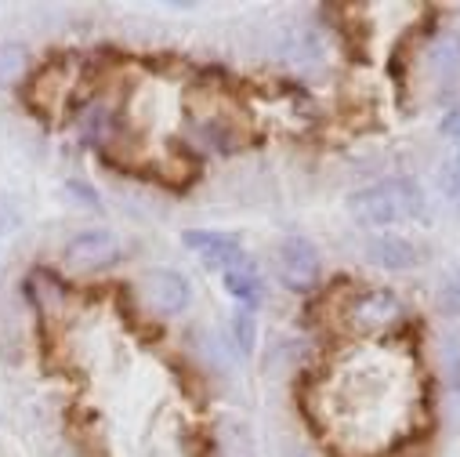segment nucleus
I'll use <instances>...</instances> for the list:
<instances>
[{
	"label": "nucleus",
	"mask_w": 460,
	"mask_h": 457,
	"mask_svg": "<svg viewBox=\"0 0 460 457\" xmlns=\"http://www.w3.org/2000/svg\"><path fill=\"white\" fill-rule=\"evenodd\" d=\"M349 214L367 228H392L424 218V193L413 178H385L349 196Z\"/></svg>",
	"instance_id": "obj_1"
},
{
	"label": "nucleus",
	"mask_w": 460,
	"mask_h": 457,
	"mask_svg": "<svg viewBox=\"0 0 460 457\" xmlns=\"http://www.w3.org/2000/svg\"><path fill=\"white\" fill-rule=\"evenodd\" d=\"M181 244L189 251H196L203 258L207 269H217V273H228V269H240L247 265V251L236 237H228V233H214V228H185L181 233Z\"/></svg>",
	"instance_id": "obj_2"
},
{
	"label": "nucleus",
	"mask_w": 460,
	"mask_h": 457,
	"mask_svg": "<svg viewBox=\"0 0 460 457\" xmlns=\"http://www.w3.org/2000/svg\"><path fill=\"white\" fill-rule=\"evenodd\" d=\"M279 280L283 287L308 294L319 283V251L308 237H287L279 244Z\"/></svg>",
	"instance_id": "obj_3"
},
{
	"label": "nucleus",
	"mask_w": 460,
	"mask_h": 457,
	"mask_svg": "<svg viewBox=\"0 0 460 457\" xmlns=\"http://www.w3.org/2000/svg\"><path fill=\"white\" fill-rule=\"evenodd\" d=\"M138 294L160 316H174V312L189 309V298H192L189 280L174 269H146L138 276Z\"/></svg>",
	"instance_id": "obj_4"
},
{
	"label": "nucleus",
	"mask_w": 460,
	"mask_h": 457,
	"mask_svg": "<svg viewBox=\"0 0 460 457\" xmlns=\"http://www.w3.org/2000/svg\"><path fill=\"white\" fill-rule=\"evenodd\" d=\"M120 258V240L105 228H84L80 237L66 244V262L76 273H102Z\"/></svg>",
	"instance_id": "obj_5"
},
{
	"label": "nucleus",
	"mask_w": 460,
	"mask_h": 457,
	"mask_svg": "<svg viewBox=\"0 0 460 457\" xmlns=\"http://www.w3.org/2000/svg\"><path fill=\"white\" fill-rule=\"evenodd\" d=\"M402 319V301L392 291H367L349 305V327L356 334H381Z\"/></svg>",
	"instance_id": "obj_6"
},
{
	"label": "nucleus",
	"mask_w": 460,
	"mask_h": 457,
	"mask_svg": "<svg viewBox=\"0 0 460 457\" xmlns=\"http://www.w3.org/2000/svg\"><path fill=\"white\" fill-rule=\"evenodd\" d=\"M367 258L388 273H406V269H417L420 265V251L413 240L406 237H395V233H385V237H374L367 244Z\"/></svg>",
	"instance_id": "obj_7"
},
{
	"label": "nucleus",
	"mask_w": 460,
	"mask_h": 457,
	"mask_svg": "<svg viewBox=\"0 0 460 457\" xmlns=\"http://www.w3.org/2000/svg\"><path fill=\"white\" fill-rule=\"evenodd\" d=\"M424 58H428L431 73H438V76H456V73H460V33L446 30V33L431 37Z\"/></svg>",
	"instance_id": "obj_8"
},
{
	"label": "nucleus",
	"mask_w": 460,
	"mask_h": 457,
	"mask_svg": "<svg viewBox=\"0 0 460 457\" xmlns=\"http://www.w3.org/2000/svg\"><path fill=\"white\" fill-rule=\"evenodd\" d=\"M221 283H225V291L233 294L236 301H243L247 309L251 305H258L261 301V276H258V269L247 262V265H240V269H228V273H221Z\"/></svg>",
	"instance_id": "obj_9"
},
{
	"label": "nucleus",
	"mask_w": 460,
	"mask_h": 457,
	"mask_svg": "<svg viewBox=\"0 0 460 457\" xmlns=\"http://www.w3.org/2000/svg\"><path fill=\"white\" fill-rule=\"evenodd\" d=\"M228 337H233V345L240 356H251L254 353V337H258V323L251 316V309H240L233 316V323H228Z\"/></svg>",
	"instance_id": "obj_10"
},
{
	"label": "nucleus",
	"mask_w": 460,
	"mask_h": 457,
	"mask_svg": "<svg viewBox=\"0 0 460 457\" xmlns=\"http://www.w3.org/2000/svg\"><path fill=\"white\" fill-rule=\"evenodd\" d=\"M26 66H30L26 48H19V44L0 48V84H19L26 76Z\"/></svg>",
	"instance_id": "obj_11"
},
{
	"label": "nucleus",
	"mask_w": 460,
	"mask_h": 457,
	"mask_svg": "<svg viewBox=\"0 0 460 457\" xmlns=\"http://www.w3.org/2000/svg\"><path fill=\"white\" fill-rule=\"evenodd\" d=\"M435 305L442 316H460V269L446 273L435 287Z\"/></svg>",
	"instance_id": "obj_12"
},
{
	"label": "nucleus",
	"mask_w": 460,
	"mask_h": 457,
	"mask_svg": "<svg viewBox=\"0 0 460 457\" xmlns=\"http://www.w3.org/2000/svg\"><path fill=\"white\" fill-rule=\"evenodd\" d=\"M438 356H442L446 378L453 381V389H460V330H453V334H446V337H442Z\"/></svg>",
	"instance_id": "obj_13"
},
{
	"label": "nucleus",
	"mask_w": 460,
	"mask_h": 457,
	"mask_svg": "<svg viewBox=\"0 0 460 457\" xmlns=\"http://www.w3.org/2000/svg\"><path fill=\"white\" fill-rule=\"evenodd\" d=\"M438 189L446 200H460V149H453L438 167Z\"/></svg>",
	"instance_id": "obj_14"
},
{
	"label": "nucleus",
	"mask_w": 460,
	"mask_h": 457,
	"mask_svg": "<svg viewBox=\"0 0 460 457\" xmlns=\"http://www.w3.org/2000/svg\"><path fill=\"white\" fill-rule=\"evenodd\" d=\"M62 189H66V196H69L73 203H84V207H91V211H98V207H102V203H98V193H94L91 185H84L80 178H69Z\"/></svg>",
	"instance_id": "obj_15"
},
{
	"label": "nucleus",
	"mask_w": 460,
	"mask_h": 457,
	"mask_svg": "<svg viewBox=\"0 0 460 457\" xmlns=\"http://www.w3.org/2000/svg\"><path fill=\"white\" fill-rule=\"evenodd\" d=\"M438 131H442L449 142H456V146H460V109H449V112H446L442 124H438Z\"/></svg>",
	"instance_id": "obj_16"
},
{
	"label": "nucleus",
	"mask_w": 460,
	"mask_h": 457,
	"mask_svg": "<svg viewBox=\"0 0 460 457\" xmlns=\"http://www.w3.org/2000/svg\"><path fill=\"white\" fill-rule=\"evenodd\" d=\"M283 457H315L308 446H290V453H283Z\"/></svg>",
	"instance_id": "obj_17"
}]
</instances>
